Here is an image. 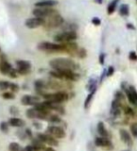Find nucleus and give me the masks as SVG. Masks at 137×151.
<instances>
[{"label": "nucleus", "mask_w": 137, "mask_h": 151, "mask_svg": "<svg viewBox=\"0 0 137 151\" xmlns=\"http://www.w3.org/2000/svg\"><path fill=\"white\" fill-rule=\"evenodd\" d=\"M51 68L55 71H75L79 68L78 64L74 60L68 58H55L49 61Z\"/></svg>", "instance_id": "f257e3e1"}, {"label": "nucleus", "mask_w": 137, "mask_h": 151, "mask_svg": "<svg viewBox=\"0 0 137 151\" xmlns=\"http://www.w3.org/2000/svg\"><path fill=\"white\" fill-rule=\"evenodd\" d=\"M42 97L44 98L45 101H49L55 104H62L69 100V94L68 93H65L62 91H58L55 93H45L42 94Z\"/></svg>", "instance_id": "f03ea898"}, {"label": "nucleus", "mask_w": 137, "mask_h": 151, "mask_svg": "<svg viewBox=\"0 0 137 151\" xmlns=\"http://www.w3.org/2000/svg\"><path fill=\"white\" fill-rule=\"evenodd\" d=\"M64 19L63 17L60 15L58 12H56L53 15H51L49 17H47L44 19V25L43 27L46 29H52V28L58 27L61 25H63Z\"/></svg>", "instance_id": "7ed1b4c3"}, {"label": "nucleus", "mask_w": 137, "mask_h": 151, "mask_svg": "<svg viewBox=\"0 0 137 151\" xmlns=\"http://www.w3.org/2000/svg\"><path fill=\"white\" fill-rule=\"evenodd\" d=\"M38 49L46 52V53H55V52H63V45L60 44H54L50 42H41L38 45Z\"/></svg>", "instance_id": "20e7f679"}, {"label": "nucleus", "mask_w": 137, "mask_h": 151, "mask_svg": "<svg viewBox=\"0 0 137 151\" xmlns=\"http://www.w3.org/2000/svg\"><path fill=\"white\" fill-rule=\"evenodd\" d=\"M77 39V33L75 31H63L56 34L54 38L55 42L57 44H67V42H73Z\"/></svg>", "instance_id": "39448f33"}, {"label": "nucleus", "mask_w": 137, "mask_h": 151, "mask_svg": "<svg viewBox=\"0 0 137 151\" xmlns=\"http://www.w3.org/2000/svg\"><path fill=\"white\" fill-rule=\"evenodd\" d=\"M46 133L55 137V139H63L66 137V132L63 127L60 126L49 125L46 129Z\"/></svg>", "instance_id": "423d86ee"}, {"label": "nucleus", "mask_w": 137, "mask_h": 151, "mask_svg": "<svg viewBox=\"0 0 137 151\" xmlns=\"http://www.w3.org/2000/svg\"><path fill=\"white\" fill-rule=\"evenodd\" d=\"M56 12H57V11L53 8H35L32 12L33 15H35V17H39L42 19H45Z\"/></svg>", "instance_id": "0eeeda50"}, {"label": "nucleus", "mask_w": 137, "mask_h": 151, "mask_svg": "<svg viewBox=\"0 0 137 151\" xmlns=\"http://www.w3.org/2000/svg\"><path fill=\"white\" fill-rule=\"evenodd\" d=\"M36 138H38L40 142H42L44 145H49L50 147H54V146L58 145L57 139H55V137L51 136L48 133H37Z\"/></svg>", "instance_id": "6e6552de"}, {"label": "nucleus", "mask_w": 137, "mask_h": 151, "mask_svg": "<svg viewBox=\"0 0 137 151\" xmlns=\"http://www.w3.org/2000/svg\"><path fill=\"white\" fill-rule=\"evenodd\" d=\"M16 66H17L16 70L18 75L26 76L27 74H29L31 71V63L29 61L25 60H18L16 61Z\"/></svg>", "instance_id": "1a4fd4ad"}, {"label": "nucleus", "mask_w": 137, "mask_h": 151, "mask_svg": "<svg viewBox=\"0 0 137 151\" xmlns=\"http://www.w3.org/2000/svg\"><path fill=\"white\" fill-rule=\"evenodd\" d=\"M40 101V96H30V94H25L21 98V103L23 106H36Z\"/></svg>", "instance_id": "9d476101"}, {"label": "nucleus", "mask_w": 137, "mask_h": 151, "mask_svg": "<svg viewBox=\"0 0 137 151\" xmlns=\"http://www.w3.org/2000/svg\"><path fill=\"white\" fill-rule=\"evenodd\" d=\"M26 27L27 28H31V29H34V28L40 27L41 26L44 25V19L39 18V17H32V18H28L26 21Z\"/></svg>", "instance_id": "9b49d317"}, {"label": "nucleus", "mask_w": 137, "mask_h": 151, "mask_svg": "<svg viewBox=\"0 0 137 151\" xmlns=\"http://www.w3.org/2000/svg\"><path fill=\"white\" fill-rule=\"evenodd\" d=\"M94 144L96 146L99 147H102V148H108L113 149V144L109 138H105V137H97L94 141Z\"/></svg>", "instance_id": "f8f14e48"}, {"label": "nucleus", "mask_w": 137, "mask_h": 151, "mask_svg": "<svg viewBox=\"0 0 137 151\" xmlns=\"http://www.w3.org/2000/svg\"><path fill=\"white\" fill-rule=\"evenodd\" d=\"M62 45H63V52H66V53H68L72 56L77 55L79 47L76 42H67V44H62Z\"/></svg>", "instance_id": "ddd939ff"}, {"label": "nucleus", "mask_w": 137, "mask_h": 151, "mask_svg": "<svg viewBox=\"0 0 137 151\" xmlns=\"http://www.w3.org/2000/svg\"><path fill=\"white\" fill-rule=\"evenodd\" d=\"M12 69L13 68H12L11 64L9 63L7 60L4 59V56H2L1 61H0V73L4 76H7V75L9 76Z\"/></svg>", "instance_id": "4468645a"}, {"label": "nucleus", "mask_w": 137, "mask_h": 151, "mask_svg": "<svg viewBox=\"0 0 137 151\" xmlns=\"http://www.w3.org/2000/svg\"><path fill=\"white\" fill-rule=\"evenodd\" d=\"M58 4L57 1L55 0H41L35 3V7L36 8H53Z\"/></svg>", "instance_id": "2eb2a0df"}, {"label": "nucleus", "mask_w": 137, "mask_h": 151, "mask_svg": "<svg viewBox=\"0 0 137 151\" xmlns=\"http://www.w3.org/2000/svg\"><path fill=\"white\" fill-rule=\"evenodd\" d=\"M8 123L9 127H23L26 126L25 120H23L19 117H11L9 119Z\"/></svg>", "instance_id": "dca6fc26"}, {"label": "nucleus", "mask_w": 137, "mask_h": 151, "mask_svg": "<svg viewBox=\"0 0 137 151\" xmlns=\"http://www.w3.org/2000/svg\"><path fill=\"white\" fill-rule=\"evenodd\" d=\"M97 131H98V133L100 134L101 137H105V138H109V132H108L107 129L105 127V125H104V123L103 122H99L98 123V125H97Z\"/></svg>", "instance_id": "f3484780"}, {"label": "nucleus", "mask_w": 137, "mask_h": 151, "mask_svg": "<svg viewBox=\"0 0 137 151\" xmlns=\"http://www.w3.org/2000/svg\"><path fill=\"white\" fill-rule=\"evenodd\" d=\"M119 135H120V138H121L122 142L125 143L126 145H131V144H133V141H131V135H130V133L126 129H120L119 130Z\"/></svg>", "instance_id": "a211bd4d"}, {"label": "nucleus", "mask_w": 137, "mask_h": 151, "mask_svg": "<svg viewBox=\"0 0 137 151\" xmlns=\"http://www.w3.org/2000/svg\"><path fill=\"white\" fill-rule=\"evenodd\" d=\"M32 145L33 146H34V147L38 150V151H42V150H45L46 149V147H45V145L43 144V143H42V142H40L39 139H38V138H33L32 140Z\"/></svg>", "instance_id": "6ab92c4d"}, {"label": "nucleus", "mask_w": 137, "mask_h": 151, "mask_svg": "<svg viewBox=\"0 0 137 151\" xmlns=\"http://www.w3.org/2000/svg\"><path fill=\"white\" fill-rule=\"evenodd\" d=\"M95 92H96V90H93V91H90V92H89L88 96H87L86 100H84V108L86 109V110H87V109H88L89 106H90V103H91V101H92V98L94 97V93H95Z\"/></svg>", "instance_id": "aec40b11"}, {"label": "nucleus", "mask_w": 137, "mask_h": 151, "mask_svg": "<svg viewBox=\"0 0 137 151\" xmlns=\"http://www.w3.org/2000/svg\"><path fill=\"white\" fill-rule=\"evenodd\" d=\"M37 114H38V111L34 107L28 109L26 111V115L27 118H29V119H37Z\"/></svg>", "instance_id": "412c9836"}, {"label": "nucleus", "mask_w": 137, "mask_h": 151, "mask_svg": "<svg viewBox=\"0 0 137 151\" xmlns=\"http://www.w3.org/2000/svg\"><path fill=\"white\" fill-rule=\"evenodd\" d=\"M129 12H130V9H129L128 5H127V4H122L121 6H120V8H119L120 15H122V16H128Z\"/></svg>", "instance_id": "4be33fe9"}, {"label": "nucleus", "mask_w": 137, "mask_h": 151, "mask_svg": "<svg viewBox=\"0 0 137 151\" xmlns=\"http://www.w3.org/2000/svg\"><path fill=\"white\" fill-rule=\"evenodd\" d=\"M49 123H52V124H60L61 122H62V120H61L60 118V115H57V114H52L50 115L49 117Z\"/></svg>", "instance_id": "5701e85b"}, {"label": "nucleus", "mask_w": 137, "mask_h": 151, "mask_svg": "<svg viewBox=\"0 0 137 151\" xmlns=\"http://www.w3.org/2000/svg\"><path fill=\"white\" fill-rule=\"evenodd\" d=\"M22 149L21 145L16 142H12L9 145V151H22Z\"/></svg>", "instance_id": "b1692460"}, {"label": "nucleus", "mask_w": 137, "mask_h": 151, "mask_svg": "<svg viewBox=\"0 0 137 151\" xmlns=\"http://www.w3.org/2000/svg\"><path fill=\"white\" fill-rule=\"evenodd\" d=\"M0 130H1L3 133H8L9 130V123L6 121H2L0 123Z\"/></svg>", "instance_id": "393cba45"}, {"label": "nucleus", "mask_w": 137, "mask_h": 151, "mask_svg": "<svg viewBox=\"0 0 137 151\" xmlns=\"http://www.w3.org/2000/svg\"><path fill=\"white\" fill-rule=\"evenodd\" d=\"M11 82L7 81V80H0V90L1 91H7L11 87Z\"/></svg>", "instance_id": "a878e982"}, {"label": "nucleus", "mask_w": 137, "mask_h": 151, "mask_svg": "<svg viewBox=\"0 0 137 151\" xmlns=\"http://www.w3.org/2000/svg\"><path fill=\"white\" fill-rule=\"evenodd\" d=\"M117 1H119V0H114V1L111 2L109 4V6H108V8H107V12H108V14H112L113 12L116 11V7Z\"/></svg>", "instance_id": "bb28decb"}, {"label": "nucleus", "mask_w": 137, "mask_h": 151, "mask_svg": "<svg viewBox=\"0 0 137 151\" xmlns=\"http://www.w3.org/2000/svg\"><path fill=\"white\" fill-rule=\"evenodd\" d=\"M2 97L6 100H11V99L15 98V94H14L12 92H4L2 93Z\"/></svg>", "instance_id": "cd10ccee"}, {"label": "nucleus", "mask_w": 137, "mask_h": 151, "mask_svg": "<svg viewBox=\"0 0 137 151\" xmlns=\"http://www.w3.org/2000/svg\"><path fill=\"white\" fill-rule=\"evenodd\" d=\"M9 112H11V114L13 117H17L19 115V113H20V111H19V109L16 106H11L9 108Z\"/></svg>", "instance_id": "c85d7f7f"}, {"label": "nucleus", "mask_w": 137, "mask_h": 151, "mask_svg": "<svg viewBox=\"0 0 137 151\" xmlns=\"http://www.w3.org/2000/svg\"><path fill=\"white\" fill-rule=\"evenodd\" d=\"M87 50L84 49V48H79L78 52H77V57L80 59H84L87 57Z\"/></svg>", "instance_id": "c756f323"}, {"label": "nucleus", "mask_w": 137, "mask_h": 151, "mask_svg": "<svg viewBox=\"0 0 137 151\" xmlns=\"http://www.w3.org/2000/svg\"><path fill=\"white\" fill-rule=\"evenodd\" d=\"M9 90H11V92H12L13 93H16L19 90H20V87H19V85L17 83H11Z\"/></svg>", "instance_id": "7c9ffc66"}, {"label": "nucleus", "mask_w": 137, "mask_h": 151, "mask_svg": "<svg viewBox=\"0 0 137 151\" xmlns=\"http://www.w3.org/2000/svg\"><path fill=\"white\" fill-rule=\"evenodd\" d=\"M131 132L134 137H137V124L131 125Z\"/></svg>", "instance_id": "2f4dec72"}, {"label": "nucleus", "mask_w": 137, "mask_h": 151, "mask_svg": "<svg viewBox=\"0 0 137 151\" xmlns=\"http://www.w3.org/2000/svg\"><path fill=\"white\" fill-rule=\"evenodd\" d=\"M17 135H18V137L20 139H22L23 141H25L27 137H26V132H23V131H17Z\"/></svg>", "instance_id": "473e14b6"}, {"label": "nucleus", "mask_w": 137, "mask_h": 151, "mask_svg": "<svg viewBox=\"0 0 137 151\" xmlns=\"http://www.w3.org/2000/svg\"><path fill=\"white\" fill-rule=\"evenodd\" d=\"M91 22H92V24H93L94 26H100L101 23H102L101 19L98 18V17H94L92 20H91Z\"/></svg>", "instance_id": "72a5a7b5"}, {"label": "nucleus", "mask_w": 137, "mask_h": 151, "mask_svg": "<svg viewBox=\"0 0 137 151\" xmlns=\"http://www.w3.org/2000/svg\"><path fill=\"white\" fill-rule=\"evenodd\" d=\"M9 77H11V78H16L17 77H18V73H17V70L16 69H12L11 71V73H9Z\"/></svg>", "instance_id": "f704fd0d"}, {"label": "nucleus", "mask_w": 137, "mask_h": 151, "mask_svg": "<svg viewBox=\"0 0 137 151\" xmlns=\"http://www.w3.org/2000/svg\"><path fill=\"white\" fill-rule=\"evenodd\" d=\"M124 112L127 115H133V111L129 107H124Z\"/></svg>", "instance_id": "c9c22d12"}, {"label": "nucleus", "mask_w": 137, "mask_h": 151, "mask_svg": "<svg viewBox=\"0 0 137 151\" xmlns=\"http://www.w3.org/2000/svg\"><path fill=\"white\" fill-rule=\"evenodd\" d=\"M129 58H130L131 60H137V54L135 53L134 51H131V52H130Z\"/></svg>", "instance_id": "e433bc0d"}, {"label": "nucleus", "mask_w": 137, "mask_h": 151, "mask_svg": "<svg viewBox=\"0 0 137 151\" xmlns=\"http://www.w3.org/2000/svg\"><path fill=\"white\" fill-rule=\"evenodd\" d=\"M25 132H26V137H27V138H29L30 140L33 139V132H32V130H31L30 129H26Z\"/></svg>", "instance_id": "4c0bfd02"}, {"label": "nucleus", "mask_w": 137, "mask_h": 151, "mask_svg": "<svg viewBox=\"0 0 137 151\" xmlns=\"http://www.w3.org/2000/svg\"><path fill=\"white\" fill-rule=\"evenodd\" d=\"M23 149H25V151H38L32 145H27Z\"/></svg>", "instance_id": "58836bf2"}, {"label": "nucleus", "mask_w": 137, "mask_h": 151, "mask_svg": "<svg viewBox=\"0 0 137 151\" xmlns=\"http://www.w3.org/2000/svg\"><path fill=\"white\" fill-rule=\"evenodd\" d=\"M114 72H115V69H114V67L113 66H110L109 68H108V71H107V73H106V76L107 77H111V76L114 74Z\"/></svg>", "instance_id": "ea45409f"}, {"label": "nucleus", "mask_w": 137, "mask_h": 151, "mask_svg": "<svg viewBox=\"0 0 137 151\" xmlns=\"http://www.w3.org/2000/svg\"><path fill=\"white\" fill-rule=\"evenodd\" d=\"M33 126H34V127H35V129H40L41 127H42L40 123V122H37V121L33 122Z\"/></svg>", "instance_id": "a19ab883"}, {"label": "nucleus", "mask_w": 137, "mask_h": 151, "mask_svg": "<svg viewBox=\"0 0 137 151\" xmlns=\"http://www.w3.org/2000/svg\"><path fill=\"white\" fill-rule=\"evenodd\" d=\"M104 58H105L104 54H101V55H100V59H99V60H100V63H101V64H103V63H104Z\"/></svg>", "instance_id": "79ce46f5"}, {"label": "nucleus", "mask_w": 137, "mask_h": 151, "mask_svg": "<svg viewBox=\"0 0 137 151\" xmlns=\"http://www.w3.org/2000/svg\"><path fill=\"white\" fill-rule=\"evenodd\" d=\"M127 27H128V28H131V29H134V28H135L133 25H131V24H128V25H127Z\"/></svg>", "instance_id": "37998d69"}, {"label": "nucleus", "mask_w": 137, "mask_h": 151, "mask_svg": "<svg viewBox=\"0 0 137 151\" xmlns=\"http://www.w3.org/2000/svg\"><path fill=\"white\" fill-rule=\"evenodd\" d=\"M44 151H55L53 147H46V149Z\"/></svg>", "instance_id": "c03bdc74"}, {"label": "nucleus", "mask_w": 137, "mask_h": 151, "mask_svg": "<svg viewBox=\"0 0 137 151\" xmlns=\"http://www.w3.org/2000/svg\"><path fill=\"white\" fill-rule=\"evenodd\" d=\"M123 151H129V150H123Z\"/></svg>", "instance_id": "a18cd8bd"}]
</instances>
